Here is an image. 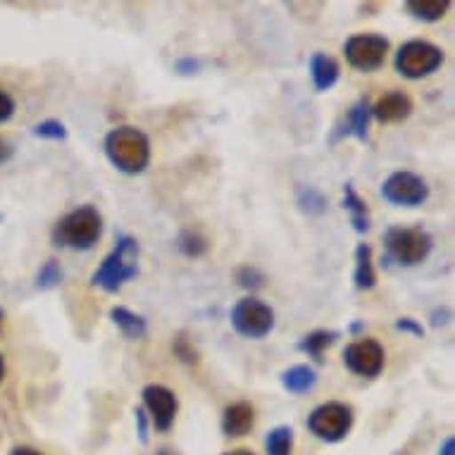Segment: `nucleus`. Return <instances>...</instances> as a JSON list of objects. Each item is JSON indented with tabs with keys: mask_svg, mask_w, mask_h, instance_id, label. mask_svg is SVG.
Here are the masks:
<instances>
[{
	"mask_svg": "<svg viewBox=\"0 0 455 455\" xmlns=\"http://www.w3.org/2000/svg\"><path fill=\"white\" fill-rule=\"evenodd\" d=\"M344 210H348V215H351V224L355 232L358 234L370 232V227H372V220H370V208H367V203L360 198L358 191L353 188V184H346L344 187Z\"/></svg>",
	"mask_w": 455,
	"mask_h": 455,
	"instance_id": "a211bd4d",
	"label": "nucleus"
},
{
	"mask_svg": "<svg viewBox=\"0 0 455 455\" xmlns=\"http://www.w3.org/2000/svg\"><path fill=\"white\" fill-rule=\"evenodd\" d=\"M381 198L391 205H401V208H418L429 198V187L419 174L398 170V172L388 174L381 184Z\"/></svg>",
	"mask_w": 455,
	"mask_h": 455,
	"instance_id": "6e6552de",
	"label": "nucleus"
},
{
	"mask_svg": "<svg viewBox=\"0 0 455 455\" xmlns=\"http://www.w3.org/2000/svg\"><path fill=\"white\" fill-rule=\"evenodd\" d=\"M3 320H5V313L0 310V327H3Z\"/></svg>",
	"mask_w": 455,
	"mask_h": 455,
	"instance_id": "a19ab883",
	"label": "nucleus"
},
{
	"mask_svg": "<svg viewBox=\"0 0 455 455\" xmlns=\"http://www.w3.org/2000/svg\"><path fill=\"white\" fill-rule=\"evenodd\" d=\"M136 434H139V441L141 443H148V419H146V411L143 408H136Z\"/></svg>",
	"mask_w": 455,
	"mask_h": 455,
	"instance_id": "2f4dec72",
	"label": "nucleus"
},
{
	"mask_svg": "<svg viewBox=\"0 0 455 455\" xmlns=\"http://www.w3.org/2000/svg\"><path fill=\"white\" fill-rule=\"evenodd\" d=\"M384 363H387V353L374 339H360V341L346 346L344 365L358 377H365V379L379 377Z\"/></svg>",
	"mask_w": 455,
	"mask_h": 455,
	"instance_id": "9d476101",
	"label": "nucleus"
},
{
	"mask_svg": "<svg viewBox=\"0 0 455 455\" xmlns=\"http://www.w3.org/2000/svg\"><path fill=\"white\" fill-rule=\"evenodd\" d=\"M136 275H139V241L132 236H120L117 246L105 255L100 267L91 276V286L105 293H117Z\"/></svg>",
	"mask_w": 455,
	"mask_h": 455,
	"instance_id": "f03ea898",
	"label": "nucleus"
},
{
	"mask_svg": "<svg viewBox=\"0 0 455 455\" xmlns=\"http://www.w3.org/2000/svg\"><path fill=\"white\" fill-rule=\"evenodd\" d=\"M3 377H5V360L0 355V384H3Z\"/></svg>",
	"mask_w": 455,
	"mask_h": 455,
	"instance_id": "4c0bfd02",
	"label": "nucleus"
},
{
	"mask_svg": "<svg viewBox=\"0 0 455 455\" xmlns=\"http://www.w3.org/2000/svg\"><path fill=\"white\" fill-rule=\"evenodd\" d=\"M439 455H455V439L453 436H448L439 448Z\"/></svg>",
	"mask_w": 455,
	"mask_h": 455,
	"instance_id": "f704fd0d",
	"label": "nucleus"
},
{
	"mask_svg": "<svg viewBox=\"0 0 455 455\" xmlns=\"http://www.w3.org/2000/svg\"><path fill=\"white\" fill-rule=\"evenodd\" d=\"M10 455H44V453L31 446H15L12 451H10Z\"/></svg>",
	"mask_w": 455,
	"mask_h": 455,
	"instance_id": "c9c22d12",
	"label": "nucleus"
},
{
	"mask_svg": "<svg viewBox=\"0 0 455 455\" xmlns=\"http://www.w3.org/2000/svg\"><path fill=\"white\" fill-rule=\"evenodd\" d=\"M12 156H15V148H12V143H8L5 139H0V164L8 163Z\"/></svg>",
	"mask_w": 455,
	"mask_h": 455,
	"instance_id": "72a5a7b5",
	"label": "nucleus"
},
{
	"mask_svg": "<svg viewBox=\"0 0 455 455\" xmlns=\"http://www.w3.org/2000/svg\"><path fill=\"white\" fill-rule=\"evenodd\" d=\"M15 115V98L10 96L8 91L0 89V124L8 122Z\"/></svg>",
	"mask_w": 455,
	"mask_h": 455,
	"instance_id": "c756f323",
	"label": "nucleus"
},
{
	"mask_svg": "<svg viewBox=\"0 0 455 455\" xmlns=\"http://www.w3.org/2000/svg\"><path fill=\"white\" fill-rule=\"evenodd\" d=\"M177 248H180L181 253L187 255V258H201V255L208 253L210 243L201 232L187 229V232H181L180 241H177Z\"/></svg>",
	"mask_w": 455,
	"mask_h": 455,
	"instance_id": "5701e85b",
	"label": "nucleus"
},
{
	"mask_svg": "<svg viewBox=\"0 0 455 455\" xmlns=\"http://www.w3.org/2000/svg\"><path fill=\"white\" fill-rule=\"evenodd\" d=\"M62 283V267L58 260H48L41 265L36 272V289L38 291H52Z\"/></svg>",
	"mask_w": 455,
	"mask_h": 455,
	"instance_id": "b1692460",
	"label": "nucleus"
},
{
	"mask_svg": "<svg viewBox=\"0 0 455 455\" xmlns=\"http://www.w3.org/2000/svg\"><path fill=\"white\" fill-rule=\"evenodd\" d=\"M360 329H363V322H355V324L351 327V331H353V334H358Z\"/></svg>",
	"mask_w": 455,
	"mask_h": 455,
	"instance_id": "58836bf2",
	"label": "nucleus"
},
{
	"mask_svg": "<svg viewBox=\"0 0 455 455\" xmlns=\"http://www.w3.org/2000/svg\"><path fill=\"white\" fill-rule=\"evenodd\" d=\"M110 320L115 327L120 329L122 336L127 341H141L148 336V322L141 315H136L134 310H129L124 306H115L110 310Z\"/></svg>",
	"mask_w": 455,
	"mask_h": 455,
	"instance_id": "dca6fc26",
	"label": "nucleus"
},
{
	"mask_svg": "<svg viewBox=\"0 0 455 455\" xmlns=\"http://www.w3.org/2000/svg\"><path fill=\"white\" fill-rule=\"evenodd\" d=\"M395 329L403 331V334H412L418 336V339H425V327H422L418 320H412V317H398V320H395Z\"/></svg>",
	"mask_w": 455,
	"mask_h": 455,
	"instance_id": "c85d7f7f",
	"label": "nucleus"
},
{
	"mask_svg": "<svg viewBox=\"0 0 455 455\" xmlns=\"http://www.w3.org/2000/svg\"><path fill=\"white\" fill-rule=\"evenodd\" d=\"M299 205L306 215H322L327 210V198L313 187L299 188Z\"/></svg>",
	"mask_w": 455,
	"mask_h": 455,
	"instance_id": "393cba45",
	"label": "nucleus"
},
{
	"mask_svg": "<svg viewBox=\"0 0 455 455\" xmlns=\"http://www.w3.org/2000/svg\"><path fill=\"white\" fill-rule=\"evenodd\" d=\"M370 120H372L370 103H367L365 98H360L358 103H353V108L348 110L344 124H339V127H336V134L331 136V141H339L341 136H355L358 141H367Z\"/></svg>",
	"mask_w": 455,
	"mask_h": 455,
	"instance_id": "4468645a",
	"label": "nucleus"
},
{
	"mask_svg": "<svg viewBox=\"0 0 455 455\" xmlns=\"http://www.w3.org/2000/svg\"><path fill=\"white\" fill-rule=\"evenodd\" d=\"M374 120H379L381 124H395L411 117L412 100L403 91H391L387 96H381L377 103L370 108Z\"/></svg>",
	"mask_w": 455,
	"mask_h": 455,
	"instance_id": "f8f14e48",
	"label": "nucleus"
},
{
	"mask_svg": "<svg viewBox=\"0 0 455 455\" xmlns=\"http://www.w3.org/2000/svg\"><path fill=\"white\" fill-rule=\"evenodd\" d=\"M224 455H255L253 451H248V448H236V451H229V453Z\"/></svg>",
	"mask_w": 455,
	"mask_h": 455,
	"instance_id": "e433bc0d",
	"label": "nucleus"
},
{
	"mask_svg": "<svg viewBox=\"0 0 455 455\" xmlns=\"http://www.w3.org/2000/svg\"><path fill=\"white\" fill-rule=\"evenodd\" d=\"M105 156L122 174H141L150 163V141L141 129L117 127L105 136Z\"/></svg>",
	"mask_w": 455,
	"mask_h": 455,
	"instance_id": "7ed1b4c3",
	"label": "nucleus"
},
{
	"mask_svg": "<svg viewBox=\"0 0 455 455\" xmlns=\"http://www.w3.org/2000/svg\"><path fill=\"white\" fill-rule=\"evenodd\" d=\"M157 455H174V453L170 451V448H160V451H157Z\"/></svg>",
	"mask_w": 455,
	"mask_h": 455,
	"instance_id": "ea45409f",
	"label": "nucleus"
},
{
	"mask_svg": "<svg viewBox=\"0 0 455 455\" xmlns=\"http://www.w3.org/2000/svg\"><path fill=\"white\" fill-rule=\"evenodd\" d=\"M307 429L315 434L320 441L327 443H339L348 436L353 427V408L339 401H329V403L317 405L310 415H307Z\"/></svg>",
	"mask_w": 455,
	"mask_h": 455,
	"instance_id": "423d86ee",
	"label": "nucleus"
},
{
	"mask_svg": "<svg viewBox=\"0 0 455 455\" xmlns=\"http://www.w3.org/2000/svg\"><path fill=\"white\" fill-rule=\"evenodd\" d=\"M451 8V0H408L405 10L419 22H439Z\"/></svg>",
	"mask_w": 455,
	"mask_h": 455,
	"instance_id": "aec40b11",
	"label": "nucleus"
},
{
	"mask_svg": "<svg viewBox=\"0 0 455 455\" xmlns=\"http://www.w3.org/2000/svg\"><path fill=\"white\" fill-rule=\"evenodd\" d=\"M315 384H317V372L310 365H293L282 374V387L289 394H307L313 391Z\"/></svg>",
	"mask_w": 455,
	"mask_h": 455,
	"instance_id": "6ab92c4d",
	"label": "nucleus"
},
{
	"mask_svg": "<svg viewBox=\"0 0 455 455\" xmlns=\"http://www.w3.org/2000/svg\"><path fill=\"white\" fill-rule=\"evenodd\" d=\"M255 427V408L248 401H236V403L227 405L222 412V432L229 439H239L251 434Z\"/></svg>",
	"mask_w": 455,
	"mask_h": 455,
	"instance_id": "ddd939ff",
	"label": "nucleus"
},
{
	"mask_svg": "<svg viewBox=\"0 0 455 455\" xmlns=\"http://www.w3.org/2000/svg\"><path fill=\"white\" fill-rule=\"evenodd\" d=\"M307 69H310V79H313V86L317 93L334 89V84L341 76L339 62L331 55H327V52H313V58L307 62Z\"/></svg>",
	"mask_w": 455,
	"mask_h": 455,
	"instance_id": "2eb2a0df",
	"label": "nucleus"
},
{
	"mask_svg": "<svg viewBox=\"0 0 455 455\" xmlns=\"http://www.w3.org/2000/svg\"><path fill=\"white\" fill-rule=\"evenodd\" d=\"M353 282H355V289H360V291H372L374 286H377V272H374L372 246L370 243H358V248H355Z\"/></svg>",
	"mask_w": 455,
	"mask_h": 455,
	"instance_id": "f3484780",
	"label": "nucleus"
},
{
	"mask_svg": "<svg viewBox=\"0 0 455 455\" xmlns=\"http://www.w3.org/2000/svg\"><path fill=\"white\" fill-rule=\"evenodd\" d=\"M441 65H443V51L439 45L422 41V38H412L401 45L394 58L395 72L412 82L434 75Z\"/></svg>",
	"mask_w": 455,
	"mask_h": 455,
	"instance_id": "39448f33",
	"label": "nucleus"
},
{
	"mask_svg": "<svg viewBox=\"0 0 455 455\" xmlns=\"http://www.w3.org/2000/svg\"><path fill=\"white\" fill-rule=\"evenodd\" d=\"M234 279H236V283H239L241 289H248V291H260L262 286H265V282H267L260 269L253 267V265H243V267L236 269Z\"/></svg>",
	"mask_w": 455,
	"mask_h": 455,
	"instance_id": "a878e982",
	"label": "nucleus"
},
{
	"mask_svg": "<svg viewBox=\"0 0 455 455\" xmlns=\"http://www.w3.org/2000/svg\"><path fill=\"white\" fill-rule=\"evenodd\" d=\"M388 38L381 34H355L344 44L348 65L358 72H374L387 60Z\"/></svg>",
	"mask_w": 455,
	"mask_h": 455,
	"instance_id": "1a4fd4ad",
	"label": "nucleus"
},
{
	"mask_svg": "<svg viewBox=\"0 0 455 455\" xmlns=\"http://www.w3.org/2000/svg\"><path fill=\"white\" fill-rule=\"evenodd\" d=\"M384 246L391 260L412 267L429 258L434 248L432 234L422 227H391L384 234Z\"/></svg>",
	"mask_w": 455,
	"mask_h": 455,
	"instance_id": "20e7f679",
	"label": "nucleus"
},
{
	"mask_svg": "<svg viewBox=\"0 0 455 455\" xmlns=\"http://www.w3.org/2000/svg\"><path fill=\"white\" fill-rule=\"evenodd\" d=\"M34 136L36 139H45V141H65L68 139V129L60 120H45L38 122L34 127Z\"/></svg>",
	"mask_w": 455,
	"mask_h": 455,
	"instance_id": "bb28decb",
	"label": "nucleus"
},
{
	"mask_svg": "<svg viewBox=\"0 0 455 455\" xmlns=\"http://www.w3.org/2000/svg\"><path fill=\"white\" fill-rule=\"evenodd\" d=\"M103 236V215L93 205H79L52 227L51 239L55 248L91 251Z\"/></svg>",
	"mask_w": 455,
	"mask_h": 455,
	"instance_id": "f257e3e1",
	"label": "nucleus"
},
{
	"mask_svg": "<svg viewBox=\"0 0 455 455\" xmlns=\"http://www.w3.org/2000/svg\"><path fill=\"white\" fill-rule=\"evenodd\" d=\"M172 351L174 355L184 363V365H198V351H196L194 344H191L184 334H180L177 339H174Z\"/></svg>",
	"mask_w": 455,
	"mask_h": 455,
	"instance_id": "cd10ccee",
	"label": "nucleus"
},
{
	"mask_svg": "<svg viewBox=\"0 0 455 455\" xmlns=\"http://www.w3.org/2000/svg\"><path fill=\"white\" fill-rule=\"evenodd\" d=\"M339 339V331H327V329H315L310 334H306L299 341V351H303L306 355L315 360H322V353L327 351L329 346L334 344Z\"/></svg>",
	"mask_w": 455,
	"mask_h": 455,
	"instance_id": "412c9836",
	"label": "nucleus"
},
{
	"mask_svg": "<svg viewBox=\"0 0 455 455\" xmlns=\"http://www.w3.org/2000/svg\"><path fill=\"white\" fill-rule=\"evenodd\" d=\"M451 317H453V313H451V307H434L432 315H429V320H432V327H443V324H448L451 322Z\"/></svg>",
	"mask_w": 455,
	"mask_h": 455,
	"instance_id": "473e14b6",
	"label": "nucleus"
},
{
	"mask_svg": "<svg viewBox=\"0 0 455 455\" xmlns=\"http://www.w3.org/2000/svg\"><path fill=\"white\" fill-rule=\"evenodd\" d=\"M232 327L246 339H265L275 329V310L255 296L241 299L232 307Z\"/></svg>",
	"mask_w": 455,
	"mask_h": 455,
	"instance_id": "0eeeda50",
	"label": "nucleus"
},
{
	"mask_svg": "<svg viewBox=\"0 0 455 455\" xmlns=\"http://www.w3.org/2000/svg\"><path fill=\"white\" fill-rule=\"evenodd\" d=\"M198 69H201V62L194 60V58H181V60L174 62V72L181 76L198 75Z\"/></svg>",
	"mask_w": 455,
	"mask_h": 455,
	"instance_id": "7c9ffc66",
	"label": "nucleus"
},
{
	"mask_svg": "<svg viewBox=\"0 0 455 455\" xmlns=\"http://www.w3.org/2000/svg\"><path fill=\"white\" fill-rule=\"evenodd\" d=\"M143 395V411H148L153 427L157 432H170L177 419L180 411V401L172 388L163 387V384H148L141 391Z\"/></svg>",
	"mask_w": 455,
	"mask_h": 455,
	"instance_id": "9b49d317",
	"label": "nucleus"
},
{
	"mask_svg": "<svg viewBox=\"0 0 455 455\" xmlns=\"http://www.w3.org/2000/svg\"><path fill=\"white\" fill-rule=\"evenodd\" d=\"M265 448H267V455H291L293 448V429L291 427H275L272 432L267 434L265 439Z\"/></svg>",
	"mask_w": 455,
	"mask_h": 455,
	"instance_id": "4be33fe9",
	"label": "nucleus"
}]
</instances>
